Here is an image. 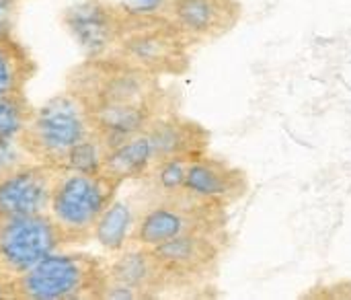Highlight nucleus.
Here are the masks:
<instances>
[{
    "label": "nucleus",
    "instance_id": "f257e3e1",
    "mask_svg": "<svg viewBox=\"0 0 351 300\" xmlns=\"http://www.w3.org/2000/svg\"><path fill=\"white\" fill-rule=\"evenodd\" d=\"M64 89L78 97L111 150L156 117L179 109L177 95L160 76L117 56H84L66 72Z\"/></svg>",
    "mask_w": 351,
    "mask_h": 300
},
{
    "label": "nucleus",
    "instance_id": "f03ea898",
    "mask_svg": "<svg viewBox=\"0 0 351 300\" xmlns=\"http://www.w3.org/2000/svg\"><path fill=\"white\" fill-rule=\"evenodd\" d=\"M210 142L212 132L204 124L175 109L117 144L109 152L103 169L119 177L123 183L142 181L156 163L171 157L197 159L210 150Z\"/></svg>",
    "mask_w": 351,
    "mask_h": 300
},
{
    "label": "nucleus",
    "instance_id": "7ed1b4c3",
    "mask_svg": "<svg viewBox=\"0 0 351 300\" xmlns=\"http://www.w3.org/2000/svg\"><path fill=\"white\" fill-rule=\"evenodd\" d=\"M107 286V257L64 249L10 276V300H105Z\"/></svg>",
    "mask_w": 351,
    "mask_h": 300
},
{
    "label": "nucleus",
    "instance_id": "20e7f679",
    "mask_svg": "<svg viewBox=\"0 0 351 300\" xmlns=\"http://www.w3.org/2000/svg\"><path fill=\"white\" fill-rule=\"evenodd\" d=\"M193 41L167 16L136 12L111 56L154 76H185L191 70Z\"/></svg>",
    "mask_w": 351,
    "mask_h": 300
},
{
    "label": "nucleus",
    "instance_id": "39448f33",
    "mask_svg": "<svg viewBox=\"0 0 351 300\" xmlns=\"http://www.w3.org/2000/svg\"><path fill=\"white\" fill-rule=\"evenodd\" d=\"M93 130L84 105L76 95L64 89L41 105H35V111L16 142L29 159L60 171L68 152Z\"/></svg>",
    "mask_w": 351,
    "mask_h": 300
},
{
    "label": "nucleus",
    "instance_id": "423d86ee",
    "mask_svg": "<svg viewBox=\"0 0 351 300\" xmlns=\"http://www.w3.org/2000/svg\"><path fill=\"white\" fill-rule=\"evenodd\" d=\"M123 185L107 169L60 171L51 192L49 214L84 245L93 241L95 224L117 200Z\"/></svg>",
    "mask_w": 351,
    "mask_h": 300
},
{
    "label": "nucleus",
    "instance_id": "0eeeda50",
    "mask_svg": "<svg viewBox=\"0 0 351 300\" xmlns=\"http://www.w3.org/2000/svg\"><path fill=\"white\" fill-rule=\"evenodd\" d=\"M193 233H228V210L197 200L183 189L177 194L152 196V202L140 208L132 241L156 247L175 237Z\"/></svg>",
    "mask_w": 351,
    "mask_h": 300
},
{
    "label": "nucleus",
    "instance_id": "6e6552de",
    "mask_svg": "<svg viewBox=\"0 0 351 300\" xmlns=\"http://www.w3.org/2000/svg\"><path fill=\"white\" fill-rule=\"evenodd\" d=\"M228 241V233H193L152 247L167 278L169 295L210 288L218 278Z\"/></svg>",
    "mask_w": 351,
    "mask_h": 300
},
{
    "label": "nucleus",
    "instance_id": "1a4fd4ad",
    "mask_svg": "<svg viewBox=\"0 0 351 300\" xmlns=\"http://www.w3.org/2000/svg\"><path fill=\"white\" fill-rule=\"evenodd\" d=\"M82 245L49 212L0 220V272L19 276L43 257Z\"/></svg>",
    "mask_w": 351,
    "mask_h": 300
},
{
    "label": "nucleus",
    "instance_id": "9d476101",
    "mask_svg": "<svg viewBox=\"0 0 351 300\" xmlns=\"http://www.w3.org/2000/svg\"><path fill=\"white\" fill-rule=\"evenodd\" d=\"M132 14L121 0H78L62 10L60 21L82 56H111Z\"/></svg>",
    "mask_w": 351,
    "mask_h": 300
},
{
    "label": "nucleus",
    "instance_id": "9b49d317",
    "mask_svg": "<svg viewBox=\"0 0 351 300\" xmlns=\"http://www.w3.org/2000/svg\"><path fill=\"white\" fill-rule=\"evenodd\" d=\"M167 295L169 284L152 247L132 241L111 255L105 300H152Z\"/></svg>",
    "mask_w": 351,
    "mask_h": 300
},
{
    "label": "nucleus",
    "instance_id": "f8f14e48",
    "mask_svg": "<svg viewBox=\"0 0 351 300\" xmlns=\"http://www.w3.org/2000/svg\"><path fill=\"white\" fill-rule=\"evenodd\" d=\"M58 175V169L33 159L4 171L0 175V220L49 212Z\"/></svg>",
    "mask_w": 351,
    "mask_h": 300
},
{
    "label": "nucleus",
    "instance_id": "ddd939ff",
    "mask_svg": "<svg viewBox=\"0 0 351 300\" xmlns=\"http://www.w3.org/2000/svg\"><path fill=\"white\" fill-rule=\"evenodd\" d=\"M183 189L197 200L228 210L247 198L251 179L245 169L230 163L228 159L214 157L208 150L191 161Z\"/></svg>",
    "mask_w": 351,
    "mask_h": 300
},
{
    "label": "nucleus",
    "instance_id": "4468645a",
    "mask_svg": "<svg viewBox=\"0 0 351 300\" xmlns=\"http://www.w3.org/2000/svg\"><path fill=\"white\" fill-rule=\"evenodd\" d=\"M167 16L193 45H202L228 35L243 19V4L241 0H173Z\"/></svg>",
    "mask_w": 351,
    "mask_h": 300
},
{
    "label": "nucleus",
    "instance_id": "2eb2a0df",
    "mask_svg": "<svg viewBox=\"0 0 351 300\" xmlns=\"http://www.w3.org/2000/svg\"><path fill=\"white\" fill-rule=\"evenodd\" d=\"M39 64L33 51L14 35H0V97L25 93L35 80Z\"/></svg>",
    "mask_w": 351,
    "mask_h": 300
},
{
    "label": "nucleus",
    "instance_id": "dca6fc26",
    "mask_svg": "<svg viewBox=\"0 0 351 300\" xmlns=\"http://www.w3.org/2000/svg\"><path fill=\"white\" fill-rule=\"evenodd\" d=\"M140 208L132 200H117L103 212L93 229V241H97L109 255L128 247L134 239Z\"/></svg>",
    "mask_w": 351,
    "mask_h": 300
},
{
    "label": "nucleus",
    "instance_id": "f3484780",
    "mask_svg": "<svg viewBox=\"0 0 351 300\" xmlns=\"http://www.w3.org/2000/svg\"><path fill=\"white\" fill-rule=\"evenodd\" d=\"M35 105L25 93H12L0 97V142H16L27 128Z\"/></svg>",
    "mask_w": 351,
    "mask_h": 300
},
{
    "label": "nucleus",
    "instance_id": "a211bd4d",
    "mask_svg": "<svg viewBox=\"0 0 351 300\" xmlns=\"http://www.w3.org/2000/svg\"><path fill=\"white\" fill-rule=\"evenodd\" d=\"M193 159L189 157H171L160 163H156L148 175L142 179V183L148 185L152 196H165V194H177L183 192L187 169Z\"/></svg>",
    "mask_w": 351,
    "mask_h": 300
},
{
    "label": "nucleus",
    "instance_id": "6ab92c4d",
    "mask_svg": "<svg viewBox=\"0 0 351 300\" xmlns=\"http://www.w3.org/2000/svg\"><path fill=\"white\" fill-rule=\"evenodd\" d=\"M111 152L109 142L93 130L86 138H82L64 159L60 171H97L105 167V161Z\"/></svg>",
    "mask_w": 351,
    "mask_h": 300
},
{
    "label": "nucleus",
    "instance_id": "aec40b11",
    "mask_svg": "<svg viewBox=\"0 0 351 300\" xmlns=\"http://www.w3.org/2000/svg\"><path fill=\"white\" fill-rule=\"evenodd\" d=\"M300 299L306 300H351V280H337L311 288Z\"/></svg>",
    "mask_w": 351,
    "mask_h": 300
},
{
    "label": "nucleus",
    "instance_id": "412c9836",
    "mask_svg": "<svg viewBox=\"0 0 351 300\" xmlns=\"http://www.w3.org/2000/svg\"><path fill=\"white\" fill-rule=\"evenodd\" d=\"M23 0H0V35L14 33Z\"/></svg>",
    "mask_w": 351,
    "mask_h": 300
},
{
    "label": "nucleus",
    "instance_id": "4be33fe9",
    "mask_svg": "<svg viewBox=\"0 0 351 300\" xmlns=\"http://www.w3.org/2000/svg\"><path fill=\"white\" fill-rule=\"evenodd\" d=\"M128 8L148 14H167L173 0H121Z\"/></svg>",
    "mask_w": 351,
    "mask_h": 300
},
{
    "label": "nucleus",
    "instance_id": "5701e85b",
    "mask_svg": "<svg viewBox=\"0 0 351 300\" xmlns=\"http://www.w3.org/2000/svg\"><path fill=\"white\" fill-rule=\"evenodd\" d=\"M0 300H10V276L0 272Z\"/></svg>",
    "mask_w": 351,
    "mask_h": 300
}]
</instances>
